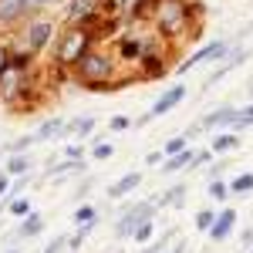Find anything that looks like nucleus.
Segmentation results:
<instances>
[{
	"mask_svg": "<svg viewBox=\"0 0 253 253\" xmlns=\"http://www.w3.org/2000/svg\"><path fill=\"white\" fill-rule=\"evenodd\" d=\"M186 142H189L186 135H175V138H169V142H166V149H162V156H175V152H182V149H186Z\"/></svg>",
	"mask_w": 253,
	"mask_h": 253,
	"instance_id": "nucleus-29",
	"label": "nucleus"
},
{
	"mask_svg": "<svg viewBox=\"0 0 253 253\" xmlns=\"http://www.w3.org/2000/svg\"><path fill=\"white\" fill-rule=\"evenodd\" d=\"M64 156H68V159H81V145H68Z\"/></svg>",
	"mask_w": 253,
	"mask_h": 253,
	"instance_id": "nucleus-34",
	"label": "nucleus"
},
{
	"mask_svg": "<svg viewBox=\"0 0 253 253\" xmlns=\"http://www.w3.org/2000/svg\"><path fill=\"white\" fill-rule=\"evenodd\" d=\"M253 125V105H247V108H240L233 115V122H230V128H250Z\"/></svg>",
	"mask_w": 253,
	"mask_h": 253,
	"instance_id": "nucleus-22",
	"label": "nucleus"
},
{
	"mask_svg": "<svg viewBox=\"0 0 253 253\" xmlns=\"http://www.w3.org/2000/svg\"><path fill=\"white\" fill-rule=\"evenodd\" d=\"M142 182V172H125L118 182H112L108 186V196L112 199H118V196H128V193H135V186Z\"/></svg>",
	"mask_w": 253,
	"mask_h": 253,
	"instance_id": "nucleus-12",
	"label": "nucleus"
},
{
	"mask_svg": "<svg viewBox=\"0 0 253 253\" xmlns=\"http://www.w3.org/2000/svg\"><path fill=\"white\" fill-rule=\"evenodd\" d=\"M108 128H112V132H125V128H132V118H125V115H115L112 122H108Z\"/></svg>",
	"mask_w": 253,
	"mask_h": 253,
	"instance_id": "nucleus-31",
	"label": "nucleus"
},
{
	"mask_svg": "<svg viewBox=\"0 0 253 253\" xmlns=\"http://www.w3.org/2000/svg\"><path fill=\"white\" fill-rule=\"evenodd\" d=\"M216 213L213 210H199V216H196V230H203V233H210V226H213Z\"/></svg>",
	"mask_w": 253,
	"mask_h": 253,
	"instance_id": "nucleus-28",
	"label": "nucleus"
},
{
	"mask_svg": "<svg viewBox=\"0 0 253 253\" xmlns=\"http://www.w3.org/2000/svg\"><path fill=\"white\" fill-rule=\"evenodd\" d=\"M226 54H230V44H226V41L206 44V47H203V51H196V54L186 61V64H179V71H189V68H196V64H213V61L226 58Z\"/></svg>",
	"mask_w": 253,
	"mask_h": 253,
	"instance_id": "nucleus-7",
	"label": "nucleus"
},
{
	"mask_svg": "<svg viewBox=\"0 0 253 253\" xmlns=\"http://www.w3.org/2000/svg\"><path fill=\"white\" fill-rule=\"evenodd\" d=\"M162 253H166V250H162Z\"/></svg>",
	"mask_w": 253,
	"mask_h": 253,
	"instance_id": "nucleus-42",
	"label": "nucleus"
},
{
	"mask_svg": "<svg viewBox=\"0 0 253 253\" xmlns=\"http://www.w3.org/2000/svg\"><path fill=\"white\" fill-rule=\"evenodd\" d=\"M64 132H68V135H91V132H95V118H75V122H68V125H64Z\"/></svg>",
	"mask_w": 253,
	"mask_h": 253,
	"instance_id": "nucleus-18",
	"label": "nucleus"
},
{
	"mask_svg": "<svg viewBox=\"0 0 253 253\" xmlns=\"http://www.w3.org/2000/svg\"><path fill=\"white\" fill-rule=\"evenodd\" d=\"M182 166H193V149H182V152H175V156H166V162H162V172H179Z\"/></svg>",
	"mask_w": 253,
	"mask_h": 253,
	"instance_id": "nucleus-14",
	"label": "nucleus"
},
{
	"mask_svg": "<svg viewBox=\"0 0 253 253\" xmlns=\"http://www.w3.org/2000/svg\"><path fill=\"white\" fill-rule=\"evenodd\" d=\"M98 7H101V0H71V7H68V24L84 20L88 14H95Z\"/></svg>",
	"mask_w": 253,
	"mask_h": 253,
	"instance_id": "nucleus-13",
	"label": "nucleus"
},
{
	"mask_svg": "<svg viewBox=\"0 0 253 253\" xmlns=\"http://www.w3.org/2000/svg\"><path fill=\"white\" fill-rule=\"evenodd\" d=\"M91 47H95V34L71 24V31H64L58 38V44H54V64H58V68H75L78 58L88 54Z\"/></svg>",
	"mask_w": 253,
	"mask_h": 253,
	"instance_id": "nucleus-3",
	"label": "nucleus"
},
{
	"mask_svg": "<svg viewBox=\"0 0 253 253\" xmlns=\"http://www.w3.org/2000/svg\"><path fill=\"white\" fill-rule=\"evenodd\" d=\"M95 219H98V213L91 206H81L78 213H75V223H78V226H95Z\"/></svg>",
	"mask_w": 253,
	"mask_h": 253,
	"instance_id": "nucleus-26",
	"label": "nucleus"
},
{
	"mask_svg": "<svg viewBox=\"0 0 253 253\" xmlns=\"http://www.w3.org/2000/svg\"><path fill=\"white\" fill-rule=\"evenodd\" d=\"M250 58V51H247V47H243V51H236L233 58L226 61V64H223V68H216L213 75H210V84H213V81H219V78H226V75H230V71H233V68H240V64H243V61Z\"/></svg>",
	"mask_w": 253,
	"mask_h": 253,
	"instance_id": "nucleus-16",
	"label": "nucleus"
},
{
	"mask_svg": "<svg viewBox=\"0 0 253 253\" xmlns=\"http://www.w3.org/2000/svg\"><path fill=\"white\" fill-rule=\"evenodd\" d=\"M152 233H156V226H152V219H145V223H138L135 230H132V240H135V243H145Z\"/></svg>",
	"mask_w": 253,
	"mask_h": 253,
	"instance_id": "nucleus-24",
	"label": "nucleus"
},
{
	"mask_svg": "<svg viewBox=\"0 0 253 253\" xmlns=\"http://www.w3.org/2000/svg\"><path fill=\"white\" fill-rule=\"evenodd\" d=\"M64 125H68V122H64V118H47V122H44V125H41L38 128V142H44V138H54V135H64Z\"/></svg>",
	"mask_w": 253,
	"mask_h": 253,
	"instance_id": "nucleus-17",
	"label": "nucleus"
},
{
	"mask_svg": "<svg viewBox=\"0 0 253 253\" xmlns=\"http://www.w3.org/2000/svg\"><path fill=\"white\" fill-rule=\"evenodd\" d=\"M118 51H122V58H125V61H142L145 54H152V44L132 34V38H122V44H118Z\"/></svg>",
	"mask_w": 253,
	"mask_h": 253,
	"instance_id": "nucleus-8",
	"label": "nucleus"
},
{
	"mask_svg": "<svg viewBox=\"0 0 253 253\" xmlns=\"http://www.w3.org/2000/svg\"><path fill=\"white\" fill-rule=\"evenodd\" d=\"M112 152H115L112 145H95V159H112Z\"/></svg>",
	"mask_w": 253,
	"mask_h": 253,
	"instance_id": "nucleus-33",
	"label": "nucleus"
},
{
	"mask_svg": "<svg viewBox=\"0 0 253 253\" xmlns=\"http://www.w3.org/2000/svg\"><path fill=\"white\" fill-rule=\"evenodd\" d=\"M236 115V108H230V105H223V108H216V112H210V115L199 118V128H223V125H230Z\"/></svg>",
	"mask_w": 253,
	"mask_h": 253,
	"instance_id": "nucleus-11",
	"label": "nucleus"
},
{
	"mask_svg": "<svg viewBox=\"0 0 253 253\" xmlns=\"http://www.w3.org/2000/svg\"><path fill=\"white\" fill-rule=\"evenodd\" d=\"M51 34H54V24H51V20H34V24H27L17 38L7 44V58L17 61V64H31V61L51 44Z\"/></svg>",
	"mask_w": 253,
	"mask_h": 253,
	"instance_id": "nucleus-1",
	"label": "nucleus"
},
{
	"mask_svg": "<svg viewBox=\"0 0 253 253\" xmlns=\"http://www.w3.org/2000/svg\"><path fill=\"white\" fill-rule=\"evenodd\" d=\"M27 169H31V159L20 156V152H14L10 162H7V172H10V175H27Z\"/></svg>",
	"mask_w": 253,
	"mask_h": 253,
	"instance_id": "nucleus-21",
	"label": "nucleus"
},
{
	"mask_svg": "<svg viewBox=\"0 0 253 253\" xmlns=\"http://www.w3.org/2000/svg\"><path fill=\"white\" fill-rule=\"evenodd\" d=\"M44 3H58V0H27V7H31V10H41Z\"/></svg>",
	"mask_w": 253,
	"mask_h": 253,
	"instance_id": "nucleus-36",
	"label": "nucleus"
},
{
	"mask_svg": "<svg viewBox=\"0 0 253 253\" xmlns=\"http://www.w3.org/2000/svg\"><path fill=\"white\" fill-rule=\"evenodd\" d=\"M182 98H186V88H179V84H175V88H169V91H162V95L156 98V105L149 108V115H142V118L135 122V128H142V125H149L152 118L166 115V112H172V108L179 105V101H182Z\"/></svg>",
	"mask_w": 253,
	"mask_h": 253,
	"instance_id": "nucleus-6",
	"label": "nucleus"
},
{
	"mask_svg": "<svg viewBox=\"0 0 253 253\" xmlns=\"http://www.w3.org/2000/svg\"><path fill=\"white\" fill-rule=\"evenodd\" d=\"M10 253H20V250H10Z\"/></svg>",
	"mask_w": 253,
	"mask_h": 253,
	"instance_id": "nucleus-40",
	"label": "nucleus"
},
{
	"mask_svg": "<svg viewBox=\"0 0 253 253\" xmlns=\"http://www.w3.org/2000/svg\"><path fill=\"white\" fill-rule=\"evenodd\" d=\"M152 17H156V27H159L162 38H182V34L189 31L193 10H189V3H182V0H159Z\"/></svg>",
	"mask_w": 253,
	"mask_h": 253,
	"instance_id": "nucleus-4",
	"label": "nucleus"
},
{
	"mask_svg": "<svg viewBox=\"0 0 253 253\" xmlns=\"http://www.w3.org/2000/svg\"><path fill=\"white\" fill-rule=\"evenodd\" d=\"M236 145H240V138L230 135V132H223V135H213V142H210V152H233Z\"/></svg>",
	"mask_w": 253,
	"mask_h": 253,
	"instance_id": "nucleus-19",
	"label": "nucleus"
},
{
	"mask_svg": "<svg viewBox=\"0 0 253 253\" xmlns=\"http://www.w3.org/2000/svg\"><path fill=\"white\" fill-rule=\"evenodd\" d=\"M162 159H166V156H162V152H149V156H145V162H149V166H159Z\"/></svg>",
	"mask_w": 253,
	"mask_h": 253,
	"instance_id": "nucleus-35",
	"label": "nucleus"
},
{
	"mask_svg": "<svg viewBox=\"0 0 253 253\" xmlns=\"http://www.w3.org/2000/svg\"><path fill=\"white\" fill-rule=\"evenodd\" d=\"M243 247H253V226L247 230V233H243Z\"/></svg>",
	"mask_w": 253,
	"mask_h": 253,
	"instance_id": "nucleus-39",
	"label": "nucleus"
},
{
	"mask_svg": "<svg viewBox=\"0 0 253 253\" xmlns=\"http://www.w3.org/2000/svg\"><path fill=\"white\" fill-rule=\"evenodd\" d=\"M41 230H44V219H41L38 213H27L24 223H20V230H17V236H38Z\"/></svg>",
	"mask_w": 253,
	"mask_h": 253,
	"instance_id": "nucleus-20",
	"label": "nucleus"
},
{
	"mask_svg": "<svg viewBox=\"0 0 253 253\" xmlns=\"http://www.w3.org/2000/svg\"><path fill=\"white\" fill-rule=\"evenodd\" d=\"M27 14H31L27 0H0V24H17Z\"/></svg>",
	"mask_w": 253,
	"mask_h": 253,
	"instance_id": "nucleus-10",
	"label": "nucleus"
},
{
	"mask_svg": "<svg viewBox=\"0 0 253 253\" xmlns=\"http://www.w3.org/2000/svg\"><path fill=\"white\" fill-rule=\"evenodd\" d=\"M7 213L24 219V216L31 213V203H27V199H10V203H7Z\"/></svg>",
	"mask_w": 253,
	"mask_h": 253,
	"instance_id": "nucleus-27",
	"label": "nucleus"
},
{
	"mask_svg": "<svg viewBox=\"0 0 253 253\" xmlns=\"http://www.w3.org/2000/svg\"><path fill=\"white\" fill-rule=\"evenodd\" d=\"M159 0H128V17L132 20H145L149 14H156Z\"/></svg>",
	"mask_w": 253,
	"mask_h": 253,
	"instance_id": "nucleus-15",
	"label": "nucleus"
},
{
	"mask_svg": "<svg viewBox=\"0 0 253 253\" xmlns=\"http://www.w3.org/2000/svg\"><path fill=\"white\" fill-rule=\"evenodd\" d=\"M61 247H68V236H54V243H47V250H44V253H58Z\"/></svg>",
	"mask_w": 253,
	"mask_h": 253,
	"instance_id": "nucleus-32",
	"label": "nucleus"
},
{
	"mask_svg": "<svg viewBox=\"0 0 253 253\" xmlns=\"http://www.w3.org/2000/svg\"><path fill=\"white\" fill-rule=\"evenodd\" d=\"M156 203H132V206H125L122 210V219H118L115 233L118 236H132V230H135L138 223H145V219H152L156 216Z\"/></svg>",
	"mask_w": 253,
	"mask_h": 253,
	"instance_id": "nucleus-5",
	"label": "nucleus"
},
{
	"mask_svg": "<svg viewBox=\"0 0 253 253\" xmlns=\"http://www.w3.org/2000/svg\"><path fill=\"white\" fill-rule=\"evenodd\" d=\"M210 196H213V199H230V186L216 175V179H210Z\"/></svg>",
	"mask_w": 253,
	"mask_h": 253,
	"instance_id": "nucleus-25",
	"label": "nucleus"
},
{
	"mask_svg": "<svg viewBox=\"0 0 253 253\" xmlns=\"http://www.w3.org/2000/svg\"><path fill=\"white\" fill-rule=\"evenodd\" d=\"M236 226V210H223V213L213 219V226H210V236H213V243H223L226 236L233 233Z\"/></svg>",
	"mask_w": 253,
	"mask_h": 253,
	"instance_id": "nucleus-9",
	"label": "nucleus"
},
{
	"mask_svg": "<svg viewBox=\"0 0 253 253\" xmlns=\"http://www.w3.org/2000/svg\"><path fill=\"white\" fill-rule=\"evenodd\" d=\"M250 253H253V247H250Z\"/></svg>",
	"mask_w": 253,
	"mask_h": 253,
	"instance_id": "nucleus-41",
	"label": "nucleus"
},
{
	"mask_svg": "<svg viewBox=\"0 0 253 253\" xmlns=\"http://www.w3.org/2000/svg\"><path fill=\"white\" fill-rule=\"evenodd\" d=\"M10 193V182H7V175H0V196Z\"/></svg>",
	"mask_w": 253,
	"mask_h": 253,
	"instance_id": "nucleus-37",
	"label": "nucleus"
},
{
	"mask_svg": "<svg viewBox=\"0 0 253 253\" xmlns=\"http://www.w3.org/2000/svg\"><path fill=\"white\" fill-rule=\"evenodd\" d=\"M230 193H253V172H243L230 182Z\"/></svg>",
	"mask_w": 253,
	"mask_h": 253,
	"instance_id": "nucleus-23",
	"label": "nucleus"
},
{
	"mask_svg": "<svg viewBox=\"0 0 253 253\" xmlns=\"http://www.w3.org/2000/svg\"><path fill=\"white\" fill-rule=\"evenodd\" d=\"M7 64H10V58H7V47H0V71H3Z\"/></svg>",
	"mask_w": 253,
	"mask_h": 253,
	"instance_id": "nucleus-38",
	"label": "nucleus"
},
{
	"mask_svg": "<svg viewBox=\"0 0 253 253\" xmlns=\"http://www.w3.org/2000/svg\"><path fill=\"white\" fill-rule=\"evenodd\" d=\"M31 142H38V138H34V135H24V138H17V142H10V145H7V152H10V156H14V152H24Z\"/></svg>",
	"mask_w": 253,
	"mask_h": 253,
	"instance_id": "nucleus-30",
	"label": "nucleus"
},
{
	"mask_svg": "<svg viewBox=\"0 0 253 253\" xmlns=\"http://www.w3.org/2000/svg\"><path fill=\"white\" fill-rule=\"evenodd\" d=\"M75 75H78V81L84 84V88H91V91H115V84H112L115 61L108 58V54H101V51H95V47L78 58Z\"/></svg>",
	"mask_w": 253,
	"mask_h": 253,
	"instance_id": "nucleus-2",
	"label": "nucleus"
}]
</instances>
